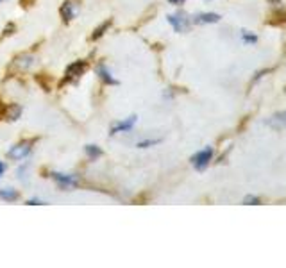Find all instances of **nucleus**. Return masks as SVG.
Instances as JSON below:
<instances>
[{
    "label": "nucleus",
    "mask_w": 286,
    "mask_h": 268,
    "mask_svg": "<svg viewBox=\"0 0 286 268\" xmlns=\"http://www.w3.org/2000/svg\"><path fill=\"white\" fill-rule=\"evenodd\" d=\"M4 172H6V165L0 161V177H2V174H4Z\"/></svg>",
    "instance_id": "nucleus-21"
},
{
    "label": "nucleus",
    "mask_w": 286,
    "mask_h": 268,
    "mask_svg": "<svg viewBox=\"0 0 286 268\" xmlns=\"http://www.w3.org/2000/svg\"><path fill=\"white\" fill-rule=\"evenodd\" d=\"M52 179H54V181L59 184V188H63V190L74 188V186H77V184H79L77 179H75V175L59 174V172H52Z\"/></svg>",
    "instance_id": "nucleus-6"
},
{
    "label": "nucleus",
    "mask_w": 286,
    "mask_h": 268,
    "mask_svg": "<svg viewBox=\"0 0 286 268\" xmlns=\"http://www.w3.org/2000/svg\"><path fill=\"white\" fill-rule=\"evenodd\" d=\"M158 143H161V140H143V142H138V147L139 149H149V147H154Z\"/></svg>",
    "instance_id": "nucleus-18"
},
{
    "label": "nucleus",
    "mask_w": 286,
    "mask_h": 268,
    "mask_svg": "<svg viewBox=\"0 0 286 268\" xmlns=\"http://www.w3.org/2000/svg\"><path fill=\"white\" fill-rule=\"evenodd\" d=\"M31 145H33V140H31V142H22V143H18V145L11 147L8 152V157H11V159H15V161L23 159V157L29 156L31 149H33Z\"/></svg>",
    "instance_id": "nucleus-3"
},
{
    "label": "nucleus",
    "mask_w": 286,
    "mask_h": 268,
    "mask_svg": "<svg viewBox=\"0 0 286 268\" xmlns=\"http://www.w3.org/2000/svg\"><path fill=\"white\" fill-rule=\"evenodd\" d=\"M267 125L272 127V129H277V130L284 129L286 127V111L277 113V115H274L270 120H267Z\"/></svg>",
    "instance_id": "nucleus-10"
},
{
    "label": "nucleus",
    "mask_w": 286,
    "mask_h": 268,
    "mask_svg": "<svg viewBox=\"0 0 286 268\" xmlns=\"http://www.w3.org/2000/svg\"><path fill=\"white\" fill-rule=\"evenodd\" d=\"M0 199L6 200V202H15L16 199H18V192L16 190H11V188H0Z\"/></svg>",
    "instance_id": "nucleus-14"
},
{
    "label": "nucleus",
    "mask_w": 286,
    "mask_h": 268,
    "mask_svg": "<svg viewBox=\"0 0 286 268\" xmlns=\"http://www.w3.org/2000/svg\"><path fill=\"white\" fill-rule=\"evenodd\" d=\"M282 23H286V11L284 9H275L270 15L268 25H282Z\"/></svg>",
    "instance_id": "nucleus-13"
},
{
    "label": "nucleus",
    "mask_w": 286,
    "mask_h": 268,
    "mask_svg": "<svg viewBox=\"0 0 286 268\" xmlns=\"http://www.w3.org/2000/svg\"><path fill=\"white\" fill-rule=\"evenodd\" d=\"M84 150H86V156H88L92 161L99 159V157L102 156V150H100V147H97V145H86Z\"/></svg>",
    "instance_id": "nucleus-16"
},
{
    "label": "nucleus",
    "mask_w": 286,
    "mask_h": 268,
    "mask_svg": "<svg viewBox=\"0 0 286 268\" xmlns=\"http://www.w3.org/2000/svg\"><path fill=\"white\" fill-rule=\"evenodd\" d=\"M0 2H2V0H0Z\"/></svg>",
    "instance_id": "nucleus-25"
},
{
    "label": "nucleus",
    "mask_w": 286,
    "mask_h": 268,
    "mask_svg": "<svg viewBox=\"0 0 286 268\" xmlns=\"http://www.w3.org/2000/svg\"><path fill=\"white\" fill-rule=\"evenodd\" d=\"M20 116H22V105H20V104H9L8 108H6V113H4V118L6 120L16 122Z\"/></svg>",
    "instance_id": "nucleus-12"
},
{
    "label": "nucleus",
    "mask_w": 286,
    "mask_h": 268,
    "mask_svg": "<svg viewBox=\"0 0 286 268\" xmlns=\"http://www.w3.org/2000/svg\"><path fill=\"white\" fill-rule=\"evenodd\" d=\"M268 2H270V4H279V0H268Z\"/></svg>",
    "instance_id": "nucleus-23"
},
{
    "label": "nucleus",
    "mask_w": 286,
    "mask_h": 268,
    "mask_svg": "<svg viewBox=\"0 0 286 268\" xmlns=\"http://www.w3.org/2000/svg\"><path fill=\"white\" fill-rule=\"evenodd\" d=\"M111 23H113V20H106V22H104V23H100V25L97 27L95 31H93L92 40H99V38H102L104 34H106V31L111 27Z\"/></svg>",
    "instance_id": "nucleus-15"
},
{
    "label": "nucleus",
    "mask_w": 286,
    "mask_h": 268,
    "mask_svg": "<svg viewBox=\"0 0 286 268\" xmlns=\"http://www.w3.org/2000/svg\"><path fill=\"white\" fill-rule=\"evenodd\" d=\"M33 63H34V56L23 54V56H18V58L15 59V63H13V65L18 68V72H25V70H29L31 66H33Z\"/></svg>",
    "instance_id": "nucleus-9"
},
{
    "label": "nucleus",
    "mask_w": 286,
    "mask_h": 268,
    "mask_svg": "<svg viewBox=\"0 0 286 268\" xmlns=\"http://www.w3.org/2000/svg\"><path fill=\"white\" fill-rule=\"evenodd\" d=\"M97 75L102 79V83H106V84H111V86H117L118 84V81L115 79L113 77V73L107 70V66L104 65V63H100L99 66H97Z\"/></svg>",
    "instance_id": "nucleus-8"
},
{
    "label": "nucleus",
    "mask_w": 286,
    "mask_h": 268,
    "mask_svg": "<svg viewBox=\"0 0 286 268\" xmlns=\"http://www.w3.org/2000/svg\"><path fill=\"white\" fill-rule=\"evenodd\" d=\"M88 70V61H74L72 65L66 66L65 70V81H75L81 75H84Z\"/></svg>",
    "instance_id": "nucleus-2"
},
{
    "label": "nucleus",
    "mask_w": 286,
    "mask_h": 268,
    "mask_svg": "<svg viewBox=\"0 0 286 268\" xmlns=\"http://www.w3.org/2000/svg\"><path fill=\"white\" fill-rule=\"evenodd\" d=\"M261 199L260 197H254V195H247L245 199H243V204H247V206H256V204H260Z\"/></svg>",
    "instance_id": "nucleus-19"
},
{
    "label": "nucleus",
    "mask_w": 286,
    "mask_h": 268,
    "mask_svg": "<svg viewBox=\"0 0 286 268\" xmlns=\"http://www.w3.org/2000/svg\"><path fill=\"white\" fill-rule=\"evenodd\" d=\"M284 93H286V90H284Z\"/></svg>",
    "instance_id": "nucleus-24"
},
{
    "label": "nucleus",
    "mask_w": 286,
    "mask_h": 268,
    "mask_svg": "<svg viewBox=\"0 0 286 268\" xmlns=\"http://www.w3.org/2000/svg\"><path fill=\"white\" fill-rule=\"evenodd\" d=\"M242 40L245 41V43H249V45L258 43V36L254 33H250V31H242Z\"/></svg>",
    "instance_id": "nucleus-17"
},
{
    "label": "nucleus",
    "mask_w": 286,
    "mask_h": 268,
    "mask_svg": "<svg viewBox=\"0 0 286 268\" xmlns=\"http://www.w3.org/2000/svg\"><path fill=\"white\" fill-rule=\"evenodd\" d=\"M136 116L132 115V116H129L127 120H122V122H118V123H115L113 127H111V136H115V134H120V132H129V130L134 127V123H136Z\"/></svg>",
    "instance_id": "nucleus-7"
},
{
    "label": "nucleus",
    "mask_w": 286,
    "mask_h": 268,
    "mask_svg": "<svg viewBox=\"0 0 286 268\" xmlns=\"http://www.w3.org/2000/svg\"><path fill=\"white\" fill-rule=\"evenodd\" d=\"M213 154H215V150H213L211 147H206V149L198 150V152L191 157V165H193L195 170L201 172V170H204V168H208L209 161L213 159Z\"/></svg>",
    "instance_id": "nucleus-1"
},
{
    "label": "nucleus",
    "mask_w": 286,
    "mask_h": 268,
    "mask_svg": "<svg viewBox=\"0 0 286 268\" xmlns=\"http://www.w3.org/2000/svg\"><path fill=\"white\" fill-rule=\"evenodd\" d=\"M218 20H220V15H217V13H201L193 18V23L204 25V23H217Z\"/></svg>",
    "instance_id": "nucleus-11"
},
{
    "label": "nucleus",
    "mask_w": 286,
    "mask_h": 268,
    "mask_svg": "<svg viewBox=\"0 0 286 268\" xmlns=\"http://www.w3.org/2000/svg\"><path fill=\"white\" fill-rule=\"evenodd\" d=\"M168 23L176 29V33H184L190 27V20L186 18V15L183 13H177V15H170L168 16Z\"/></svg>",
    "instance_id": "nucleus-5"
},
{
    "label": "nucleus",
    "mask_w": 286,
    "mask_h": 268,
    "mask_svg": "<svg viewBox=\"0 0 286 268\" xmlns=\"http://www.w3.org/2000/svg\"><path fill=\"white\" fill-rule=\"evenodd\" d=\"M59 13H61V18L65 20L66 23L72 22L79 13V4H75V2H72V0H65V4L61 6Z\"/></svg>",
    "instance_id": "nucleus-4"
},
{
    "label": "nucleus",
    "mask_w": 286,
    "mask_h": 268,
    "mask_svg": "<svg viewBox=\"0 0 286 268\" xmlns=\"http://www.w3.org/2000/svg\"><path fill=\"white\" fill-rule=\"evenodd\" d=\"M27 204H29V206H34V204H43V200H40V199H31Z\"/></svg>",
    "instance_id": "nucleus-20"
},
{
    "label": "nucleus",
    "mask_w": 286,
    "mask_h": 268,
    "mask_svg": "<svg viewBox=\"0 0 286 268\" xmlns=\"http://www.w3.org/2000/svg\"><path fill=\"white\" fill-rule=\"evenodd\" d=\"M170 4H176V6H179V4H183L184 0H168Z\"/></svg>",
    "instance_id": "nucleus-22"
}]
</instances>
